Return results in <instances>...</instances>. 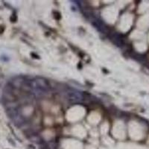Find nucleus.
I'll return each instance as SVG.
<instances>
[]
</instances>
